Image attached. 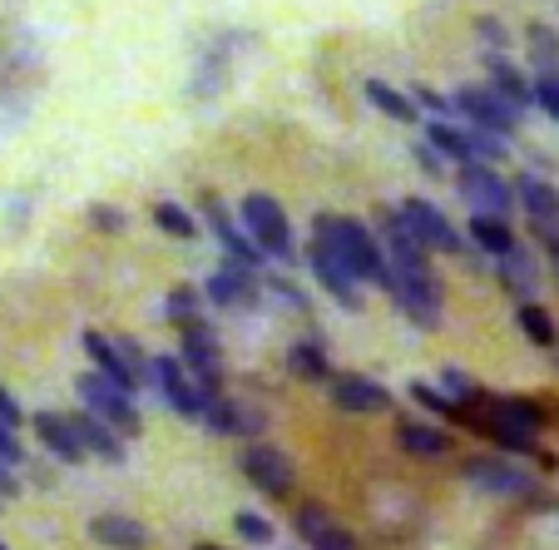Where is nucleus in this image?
I'll list each match as a JSON object with an SVG mask.
<instances>
[{
	"label": "nucleus",
	"mask_w": 559,
	"mask_h": 550,
	"mask_svg": "<svg viewBox=\"0 0 559 550\" xmlns=\"http://www.w3.org/2000/svg\"><path fill=\"white\" fill-rule=\"evenodd\" d=\"M490 412L515 422V426H525V432H539V426H545V412H539L535 402H525V397H506V402H496Z\"/></svg>",
	"instance_id": "31"
},
{
	"label": "nucleus",
	"mask_w": 559,
	"mask_h": 550,
	"mask_svg": "<svg viewBox=\"0 0 559 550\" xmlns=\"http://www.w3.org/2000/svg\"><path fill=\"white\" fill-rule=\"evenodd\" d=\"M307 258H312V273H317V283L328 288V293L337 297L342 307H361V293H357V283H361V278L352 273L347 264H342V258H337V248H332L328 238H322V233H312V254H307Z\"/></svg>",
	"instance_id": "9"
},
{
	"label": "nucleus",
	"mask_w": 559,
	"mask_h": 550,
	"mask_svg": "<svg viewBox=\"0 0 559 550\" xmlns=\"http://www.w3.org/2000/svg\"><path fill=\"white\" fill-rule=\"evenodd\" d=\"M74 422H80V436H85V446H90L95 456H105V461H124V442H119V426H109L105 417H95V412H80Z\"/></svg>",
	"instance_id": "19"
},
{
	"label": "nucleus",
	"mask_w": 559,
	"mask_h": 550,
	"mask_svg": "<svg viewBox=\"0 0 559 550\" xmlns=\"http://www.w3.org/2000/svg\"><path fill=\"white\" fill-rule=\"evenodd\" d=\"M90 530H95L99 546H115V550H139L148 540V530L139 526V520H129V516H95L90 520Z\"/></svg>",
	"instance_id": "21"
},
{
	"label": "nucleus",
	"mask_w": 559,
	"mask_h": 550,
	"mask_svg": "<svg viewBox=\"0 0 559 550\" xmlns=\"http://www.w3.org/2000/svg\"><path fill=\"white\" fill-rule=\"evenodd\" d=\"M148 382H154V387L169 397V407L179 417H189V422H203V387L183 377V362L179 358H154V362H148Z\"/></svg>",
	"instance_id": "8"
},
{
	"label": "nucleus",
	"mask_w": 559,
	"mask_h": 550,
	"mask_svg": "<svg viewBox=\"0 0 559 550\" xmlns=\"http://www.w3.org/2000/svg\"><path fill=\"white\" fill-rule=\"evenodd\" d=\"M455 109L465 115V125H480L500 139H510L520 129V105H510L496 85H461L455 90Z\"/></svg>",
	"instance_id": "4"
},
{
	"label": "nucleus",
	"mask_w": 559,
	"mask_h": 550,
	"mask_svg": "<svg viewBox=\"0 0 559 550\" xmlns=\"http://www.w3.org/2000/svg\"><path fill=\"white\" fill-rule=\"evenodd\" d=\"M238 466H243V477L253 481L258 491H267V496H287V491H293V461H287L277 446L248 442L243 452H238Z\"/></svg>",
	"instance_id": "7"
},
{
	"label": "nucleus",
	"mask_w": 559,
	"mask_h": 550,
	"mask_svg": "<svg viewBox=\"0 0 559 550\" xmlns=\"http://www.w3.org/2000/svg\"><path fill=\"white\" fill-rule=\"evenodd\" d=\"M402 219L416 229V238H421L426 248H436V254H461V233L451 229V219H445L436 203L426 199H406L402 203Z\"/></svg>",
	"instance_id": "10"
},
{
	"label": "nucleus",
	"mask_w": 559,
	"mask_h": 550,
	"mask_svg": "<svg viewBox=\"0 0 559 550\" xmlns=\"http://www.w3.org/2000/svg\"><path fill=\"white\" fill-rule=\"evenodd\" d=\"M183 367H189L193 382H203V387H218V382H223L218 342H213V332L203 328L199 318L183 323Z\"/></svg>",
	"instance_id": "11"
},
{
	"label": "nucleus",
	"mask_w": 559,
	"mask_h": 550,
	"mask_svg": "<svg viewBox=\"0 0 559 550\" xmlns=\"http://www.w3.org/2000/svg\"><path fill=\"white\" fill-rule=\"evenodd\" d=\"M80 342H85V352L95 358V372H105V377H109V382H119L124 391H139V382H144V377H139V372L129 367V358L115 348V342H105L99 332H85Z\"/></svg>",
	"instance_id": "15"
},
{
	"label": "nucleus",
	"mask_w": 559,
	"mask_h": 550,
	"mask_svg": "<svg viewBox=\"0 0 559 550\" xmlns=\"http://www.w3.org/2000/svg\"><path fill=\"white\" fill-rule=\"evenodd\" d=\"M203 213H209L213 233H218V244H223V248H228V254H233V258H238V264L258 268V258H263V248H258V244H248L243 233L233 229V219H228V213H223V203H218V199H203Z\"/></svg>",
	"instance_id": "18"
},
{
	"label": "nucleus",
	"mask_w": 559,
	"mask_h": 550,
	"mask_svg": "<svg viewBox=\"0 0 559 550\" xmlns=\"http://www.w3.org/2000/svg\"><path fill=\"white\" fill-rule=\"evenodd\" d=\"M490 80H496V90L510 100V105H535V80H525V74L515 70L510 60H500V55H490Z\"/></svg>",
	"instance_id": "25"
},
{
	"label": "nucleus",
	"mask_w": 559,
	"mask_h": 550,
	"mask_svg": "<svg viewBox=\"0 0 559 550\" xmlns=\"http://www.w3.org/2000/svg\"><path fill=\"white\" fill-rule=\"evenodd\" d=\"M21 491V481L11 477V461H0V496H15Z\"/></svg>",
	"instance_id": "42"
},
{
	"label": "nucleus",
	"mask_w": 559,
	"mask_h": 550,
	"mask_svg": "<svg viewBox=\"0 0 559 550\" xmlns=\"http://www.w3.org/2000/svg\"><path fill=\"white\" fill-rule=\"evenodd\" d=\"M199 550H218V546H199Z\"/></svg>",
	"instance_id": "45"
},
{
	"label": "nucleus",
	"mask_w": 559,
	"mask_h": 550,
	"mask_svg": "<svg viewBox=\"0 0 559 550\" xmlns=\"http://www.w3.org/2000/svg\"><path fill=\"white\" fill-rule=\"evenodd\" d=\"M515 323L525 328L530 342H539V348H555V318H549L539 303H520L515 307Z\"/></svg>",
	"instance_id": "29"
},
{
	"label": "nucleus",
	"mask_w": 559,
	"mask_h": 550,
	"mask_svg": "<svg viewBox=\"0 0 559 550\" xmlns=\"http://www.w3.org/2000/svg\"><path fill=\"white\" fill-rule=\"evenodd\" d=\"M412 100H416V105H421V109H431V115H436V119H441V115H445V109H455V100L436 95V90H426V85H416V90H412Z\"/></svg>",
	"instance_id": "38"
},
{
	"label": "nucleus",
	"mask_w": 559,
	"mask_h": 550,
	"mask_svg": "<svg viewBox=\"0 0 559 550\" xmlns=\"http://www.w3.org/2000/svg\"><path fill=\"white\" fill-rule=\"evenodd\" d=\"M233 526H238V536H243V540H253V546H267V540H273V526H267L258 511H238V520H233Z\"/></svg>",
	"instance_id": "35"
},
{
	"label": "nucleus",
	"mask_w": 559,
	"mask_h": 550,
	"mask_svg": "<svg viewBox=\"0 0 559 550\" xmlns=\"http://www.w3.org/2000/svg\"><path fill=\"white\" fill-rule=\"evenodd\" d=\"M243 223H248V233H253V244L263 248V254L293 258V223H287V213L277 209V199H267V194H248Z\"/></svg>",
	"instance_id": "6"
},
{
	"label": "nucleus",
	"mask_w": 559,
	"mask_h": 550,
	"mask_svg": "<svg viewBox=\"0 0 559 550\" xmlns=\"http://www.w3.org/2000/svg\"><path fill=\"white\" fill-rule=\"evenodd\" d=\"M287 362H293V372H297V377H307V382H322L332 372L328 367V352L317 348V342H297V348L287 352Z\"/></svg>",
	"instance_id": "30"
},
{
	"label": "nucleus",
	"mask_w": 559,
	"mask_h": 550,
	"mask_svg": "<svg viewBox=\"0 0 559 550\" xmlns=\"http://www.w3.org/2000/svg\"><path fill=\"white\" fill-rule=\"evenodd\" d=\"M35 432H40V442L50 446L60 461H85L90 456V446H85V436H80V422H74V417L40 412L35 417Z\"/></svg>",
	"instance_id": "14"
},
{
	"label": "nucleus",
	"mask_w": 559,
	"mask_h": 550,
	"mask_svg": "<svg viewBox=\"0 0 559 550\" xmlns=\"http://www.w3.org/2000/svg\"><path fill=\"white\" fill-rule=\"evenodd\" d=\"M396 442L412 456H445L451 452V436L441 426H421V422H396Z\"/></svg>",
	"instance_id": "24"
},
{
	"label": "nucleus",
	"mask_w": 559,
	"mask_h": 550,
	"mask_svg": "<svg viewBox=\"0 0 559 550\" xmlns=\"http://www.w3.org/2000/svg\"><path fill=\"white\" fill-rule=\"evenodd\" d=\"M367 100L381 109L386 119H396V125H416V100L402 95V90H391L386 80H367Z\"/></svg>",
	"instance_id": "26"
},
{
	"label": "nucleus",
	"mask_w": 559,
	"mask_h": 550,
	"mask_svg": "<svg viewBox=\"0 0 559 550\" xmlns=\"http://www.w3.org/2000/svg\"><path fill=\"white\" fill-rule=\"evenodd\" d=\"M0 550H5V546H0Z\"/></svg>",
	"instance_id": "46"
},
{
	"label": "nucleus",
	"mask_w": 559,
	"mask_h": 550,
	"mask_svg": "<svg viewBox=\"0 0 559 550\" xmlns=\"http://www.w3.org/2000/svg\"><path fill=\"white\" fill-rule=\"evenodd\" d=\"M332 402L342 407V412H361V417H371V412H386L391 407V391L381 387V382H371V377H332Z\"/></svg>",
	"instance_id": "13"
},
{
	"label": "nucleus",
	"mask_w": 559,
	"mask_h": 550,
	"mask_svg": "<svg viewBox=\"0 0 559 550\" xmlns=\"http://www.w3.org/2000/svg\"><path fill=\"white\" fill-rule=\"evenodd\" d=\"M312 233H322V238H328V244L337 248V258L352 268V273L361 278V283H386V264H381V244H377V238H371V229H367V223H357V219H337V213H322Z\"/></svg>",
	"instance_id": "2"
},
{
	"label": "nucleus",
	"mask_w": 559,
	"mask_h": 550,
	"mask_svg": "<svg viewBox=\"0 0 559 550\" xmlns=\"http://www.w3.org/2000/svg\"><path fill=\"white\" fill-rule=\"evenodd\" d=\"M297 530L307 536V546H312V550H357V540H352L342 526H332L328 511H317V506H302Z\"/></svg>",
	"instance_id": "17"
},
{
	"label": "nucleus",
	"mask_w": 559,
	"mask_h": 550,
	"mask_svg": "<svg viewBox=\"0 0 559 550\" xmlns=\"http://www.w3.org/2000/svg\"><path fill=\"white\" fill-rule=\"evenodd\" d=\"M426 139L441 149L445 160H475V129L471 125H445V119H431L426 125Z\"/></svg>",
	"instance_id": "20"
},
{
	"label": "nucleus",
	"mask_w": 559,
	"mask_h": 550,
	"mask_svg": "<svg viewBox=\"0 0 559 550\" xmlns=\"http://www.w3.org/2000/svg\"><path fill=\"white\" fill-rule=\"evenodd\" d=\"M530 45H535V60L545 65L549 74H559V35L549 25H530Z\"/></svg>",
	"instance_id": "33"
},
{
	"label": "nucleus",
	"mask_w": 559,
	"mask_h": 550,
	"mask_svg": "<svg viewBox=\"0 0 559 550\" xmlns=\"http://www.w3.org/2000/svg\"><path fill=\"white\" fill-rule=\"evenodd\" d=\"M21 456H25V452H21V442H15V426H11V422H0V461H11V466H15Z\"/></svg>",
	"instance_id": "40"
},
{
	"label": "nucleus",
	"mask_w": 559,
	"mask_h": 550,
	"mask_svg": "<svg viewBox=\"0 0 559 550\" xmlns=\"http://www.w3.org/2000/svg\"><path fill=\"white\" fill-rule=\"evenodd\" d=\"M515 199L530 219H559V189L545 179H535V174H525V179L515 184Z\"/></svg>",
	"instance_id": "22"
},
{
	"label": "nucleus",
	"mask_w": 559,
	"mask_h": 550,
	"mask_svg": "<svg viewBox=\"0 0 559 550\" xmlns=\"http://www.w3.org/2000/svg\"><path fill=\"white\" fill-rule=\"evenodd\" d=\"M535 105L559 125V74H549V70H545V74L535 80Z\"/></svg>",
	"instance_id": "34"
},
{
	"label": "nucleus",
	"mask_w": 559,
	"mask_h": 550,
	"mask_svg": "<svg viewBox=\"0 0 559 550\" xmlns=\"http://www.w3.org/2000/svg\"><path fill=\"white\" fill-rule=\"evenodd\" d=\"M154 223H158L164 233H174V238H199V219H193L183 203L158 199V203H154Z\"/></svg>",
	"instance_id": "27"
},
{
	"label": "nucleus",
	"mask_w": 559,
	"mask_h": 550,
	"mask_svg": "<svg viewBox=\"0 0 559 550\" xmlns=\"http://www.w3.org/2000/svg\"><path fill=\"white\" fill-rule=\"evenodd\" d=\"M500 273H506V283L515 288V293H535V288H539L535 264H530V254H525V248H520V244L510 248L506 258H500Z\"/></svg>",
	"instance_id": "28"
},
{
	"label": "nucleus",
	"mask_w": 559,
	"mask_h": 550,
	"mask_svg": "<svg viewBox=\"0 0 559 550\" xmlns=\"http://www.w3.org/2000/svg\"><path fill=\"white\" fill-rule=\"evenodd\" d=\"M465 477H471L480 491H496V496H525L530 491L525 471L510 461H496V456H471V461H465Z\"/></svg>",
	"instance_id": "12"
},
{
	"label": "nucleus",
	"mask_w": 559,
	"mask_h": 550,
	"mask_svg": "<svg viewBox=\"0 0 559 550\" xmlns=\"http://www.w3.org/2000/svg\"><path fill=\"white\" fill-rule=\"evenodd\" d=\"M209 297H213V303H223V307H243V303H253V297H258V283H253V273H248V264H228V268H218V273L209 278Z\"/></svg>",
	"instance_id": "16"
},
{
	"label": "nucleus",
	"mask_w": 559,
	"mask_h": 550,
	"mask_svg": "<svg viewBox=\"0 0 559 550\" xmlns=\"http://www.w3.org/2000/svg\"><path fill=\"white\" fill-rule=\"evenodd\" d=\"M486 426H490V436H496L506 452H535V436H539V432H525V426L506 422V417H496V412H490Z\"/></svg>",
	"instance_id": "32"
},
{
	"label": "nucleus",
	"mask_w": 559,
	"mask_h": 550,
	"mask_svg": "<svg viewBox=\"0 0 559 550\" xmlns=\"http://www.w3.org/2000/svg\"><path fill=\"white\" fill-rule=\"evenodd\" d=\"M95 223H99V229H119V223H124V219H119L115 209H95Z\"/></svg>",
	"instance_id": "43"
},
{
	"label": "nucleus",
	"mask_w": 559,
	"mask_h": 550,
	"mask_svg": "<svg viewBox=\"0 0 559 550\" xmlns=\"http://www.w3.org/2000/svg\"><path fill=\"white\" fill-rule=\"evenodd\" d=\"M480 35H490V40H496V45H500V40H506V31H500V25H496V21H480Z\"/></svg>",
	"instance_id": "44"
},
{
	"label": "nucleus",
	"mask_w": 559,
	"mask_h": 550,
	"mask_svg": "<svg viewBox=\"0 0 559 550\" xmlns=\"http://www.w3.org/2000/svg\"><path fill=\"white\" fill-rule=\"evenodd\" d=\"M386 293L402 303V313L416 328H436L441 323V293H436L431 264H426V244L416 238V229L402 219V209L386 213Z\"/></svg>",
	"instance_id": "1"
},
{
	"label": "nucleus",
	"mask_w": 559,
	"mask_h": 550,
	"mask_svg": "<svg viewBox=\"0 0 559 550\" xmlns=\"http://www.w3.org/2000/svg\"><path fill=\"white\" fill-rule=\"evenodd\" d=\"M455 184H461V199L471 203L475 213H496V219H506V213L515 209V189H510L486 160H465L461 174H455Z\"/></svg>",
	"instance_id": "5"
},
{
	"label": "nucleus",
	"mask_w": 559,
	"mask_h": 550,
	"mask_svg": "<svg viewBox=\"0 0 559 550\" xmlns=\"http://www.w3.org/2000/svg\"><path fill=\"white\" fill-rule=\"evenodd\" d=\"M74 391H80L85 412H95V417H105L109 426H119V436H139V432H144L139 407H134V391H124L119 382H109L105 372H80Z\"/></svg>",
	"instance_id": "3"
},
{
	"label": "nucleus",
	"mask_w": 559,
	"mask_h": 550,
	"mask_svg": "<svg viewBox=\"0 0 559 550\" xmlns=\"http://www.w3.org/2000/svg\"><path fill=\"white\" fill-rule=\"evenodd\" d=\"M416 164H421L426 174H441L445 169V154L431 144V139H426V144H416Z\"/></svg>",
	"instance_id": "39"
},
{
	"label": "nucleus",
	"mask_w": 559,
	"mask_h": 550,
	"mask_svg": "<svg viewBox=\"0 0 559 550\" xmlns=\"http://www.w3.org/2000/svg\"><path fill=\"white\" fill-rule=\"evenodd\" d=\"M471 238H475V248H480V254H496V258H506L510 248H515V233H510L506 219H496V213H475V219H471Z\"/></svg>",
	"instance_id": "23"
},
{
	"label": "nucleus",
	"mask_w": 559,
	"mask_h": 550,
	"mask_svg": "<svg viewBox=\"0 0 559 550\" xmlns=\"http://www.w3.org/2000/svg\"><path fill=\"white\" fill-rule=\"evenodd\" d=\"M169 318H179V323H193V318H199V293L179 288V293L169 297Z\"/></svg>",
	"instance_id": "37"
},
{
	"label": "nucleus",
	"mask_w": 559,
	"mask_h": 550,
	"mask_svg": "<svg viewBox=\"0 0 559 550\" xmlns=\"http://www.w3.org/2000/svg\"><path fill=\"white\" fill-rule=\"evenodd\" d=\"M0 422H11V426H21V402H15L11 391L0 387Z\"/></svg>",
	"instance_id": "41"
},
{
	"label": "nucleus",
	"mask_w": 559,
	"mask_h": 550,
	"mask_svg": "<svg viewBox=\"0 0 559 550\" xmlns=\"http://www.w3.org/2000/svg\"><path fill=\"white\" fill-rule=\"evenodd\" d=\"M412 397L426 407V412H445V417L455 412V402H451V397H445L441 387H431V382H412Z\"/></svg>",
	"instance_id": "36"
}]
</instances>
